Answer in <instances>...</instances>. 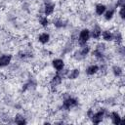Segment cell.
<instances>
[{"mask_svg":"<svg viewBox=\"0 0 125 125\" xmlns=\"http://www.w3.org/2000/svg\"><path fill=\"white\" fill-rule=\"evenodd\" d=\"M89 50H90L89 47H88V46H85V47H83V48L81 49V51L79 52V55H80L81 57H85V56L89 53Z\"/></svg>","mask_w":125,"mask_h":125,"instance_id":"16","label":"cell"},{"mask_svg":"<svg viewBox=\"0 0 125 125\" xmlns=\"http://www.w3.org/2000/svg\"><path fill=\"white\" fill-rule=\"evenodd\" d=\"M77 104V101L73 98H68L66 99L64 102H63V104H62V107L65 108V109H70L71 107H74L75 105Z\"/></svg>","mask_w":125,"mask_h":125,"instance_id":"2","label":"cell"},{"mask_svg":"<svg viewBox=\"0 0 125 125\" xmlns=\"http://www.w3.org/2000/svg\"><path fill=\"white\" fill-rule=\"evenodd\" d=\"M61 82H62V76L59 75V74H57V75L54 76V78L51 80V86H52V87H56V86H58Z\"/></svg>","mask_w":125,"mask_h":125,"instance_id":"8","label":"cell"},{"mask_svg":"<svg viewBox=\"0 0 125 125\" xmlns=\"http://www.w3.org/2000/svg\"><path fill=\"white\" fill-rule=\"evenodd\" d=\"M99 70V67H98V65H91V66H89L88 68H87V74H89V75H92V74H95L97 71Z\"/></svg>","mask_w":125,"mask_h":125,"instance_id":"11","label":"cell"},{"mask_svg":"<svg viewBox=\"0 0 125 125\" xmlns=\"http://www.w3.org/2000/svg\"><path fill=\"white\" fill-rule=\"evenodd\" d=\"M38 39H39V41H40L42 44H45V43H47V42L49 41V39H50V35H49L48 33H42V34L39 35Z\"/></svg>","mask_w":125,"mask_h":125,"instance_id":"9","label":"cell"},{"mask_svg":"<svg viewBox=\"0 0 125 125\" xmlns=\"http://www.w3.org/2000/svg\"><path fill=\"white\" fill-rule=\"evenodd\" d=\"M104 11H105V6L104 5H102V4H99V5H97L96 6V13L98 14V15H103L104 13Z\"/></svg>","mask_w":125,"mask_h":125,"instance_id":"12","label":"cell"},{"mask_svg":"<svg viewBox=\"0 0 125 125\" xmlns=\"http://www.w3.org/2000/svg\"><path fill=\"white\" fill-rule=\"evenodd\" d=\"M124 11H125V8H124V6H122V7H121V10H120V12H119L120 17H121L122 19H124V18H125V16H124Z\"/></svg>","mask_w":125,"mask_h":125,"instance_id":"22","label":"cell"},{"mask_svg":"<svg viewBox=\"0 0 125 125\" xmlns=\"http://www.w3.org/2000/svg\"><path fill=\"white\" fill-rule=\"evenodd\" d=\"M40 23H41L43 26H46V25H48V23H49V21L47 20V18H45V17H42V18H40Z\"/></svg>","mask_w":125,"mask_h":125,"instance_id":"19","label":"cell"},{"mask_svg":"<svg viewBox=\"0 0 125 125\" xmlns=\"http://www.w3.org/2000/svg\"><path fill=\"white\" fill-rule=\"evenodd\" d=\"M78 75H79V70L78 69H73L70 72V74L68 75V78L69 79H75V78L78 77Z\"/></svg>","mask_w":125,"mask_h":125,"instance_id":"14","label":"cell"},{"mask_svg":"<svg viewBox=\"0 0 125 125\" xmlns=\"http://www.w3.org/2000/svg\"><path fill=\"white\" fill-rule=\"evenodd\" d=\"M113 13H114V10L113 9H111V10H109V11H107L106 13H105V16H104V18H105V20H110L111 18H112V16H113Z\"/></svg>","mask_w":125,"mask_h":125,"instance_id":"18","label":"cell"},{"mask_svg":"<svg viewBox=\"0 0 125 125\" xmlns=\"http://www.w3.org/2000/svg\"><path fill=\"white\" fill-rule=\"evenodd\" d=\"M90 37V31L88 29H83L79 34V42L80 44H85Z\"/></svg>","mask_w":125,"mask_h":125,"instance_id":"1","label":"cell"},{"mask_svg":"<svg viewBox=\"0 0 125 125\" xmlns=\"http://www.w3.org/2000/svg\"><path fill=\"white\" fill-rule=\"evenodd\" d=\"M113 73H114V75H116V76H120L121 74H122V68L121 67H119V66H113Z\"/></svg>","mask_w":125,"mask_h":125,"instance_id":"17","label":"cell"},{"mask_svg":"<svg viewBox=\"0 0 125 125\" xmlns=\"http://www.w3.org/2000/svg\"><path fill=\"white\" fill-rule=\"evenodd\" d=\"M54 8H55V5L52 4V3H48L45 5V10H44V13L46 16H49L51 15L53 12H54Z\"/></svg>","mask_w":125,"mask_h":125,"instance_id":"6","label":"cell"},{"mask_svg":"<svg viewBox=\"0 0 125 125\" xmlns=\"http://www.w3.org/2000/svg\"><path fill=\"white\" fill-rule=\"evenodd\" d=\"M53 66H54L58 71H61V70L63 68L64 63H63L62 60L57 59V60H54V61H53Z\"/></svg>","mask_w":125,"mask_h":125,"instance_id":"5","label":"cell"},{"mask_svg":"<svg viewBox=\"0 0 125 125\" xmlns=\"http://www.w3.org/2000/svg\"><path fill=\"white\" fill-rule=\"evenodd\" d=\"M55 25H56L57 27H62V26L64 25V23H63L62 21H57L55 22Z\"/></svg>","mask_w":125,"mask_h":125,"instance_id":"20","label":"cell"},{"mask_svg":"<svg viewBox=\"0 0 125 125\" xmlns=\"http://www.w3.org/2000/svg\"><path fill=\"white\" fill-rule=\"evenodd\" d=\"M104 114V109H102V110L98 111L97 113L93 114V115H92V119H93V122H94V123H96V124L100 123V122L103 120Z\"/></svg>","mask_w":125,"mask_h":125,"instance_id":"3","label":"cell"},{"mask_svg":"<svg viewBox=\"0 0 125 125\" xmlns=\"http://www.w3.org/2000/svg\"><path fill=\"white\" fill-rule=\"evenodd\" d=\"M117 35H118V37H117V36H115V40H116L117 44H119V43H121V42H122V37H121L120 33H117Z\"/></svg>","mask_w":125,"mask_h":125,"instance_id":"21","label":"cell"},{"mask_svg":"<svg viewBox=\"0 0 125 125\" xmlns=\"http://www.w3.org/2000/svg\"><path fill=\"white\" fill-rule=\"evenodd\" d=\"M12 60V56L11 55H3L0 57V66H5L8 65L10 63Z\"/></svg>","mask_w":125,"mask_h":125,"instance_id":"4","label":"cell"},{"mask_svg":"<svg viewBox=\"0 0 125 125\" xmlns=\"http://www.w3.org/2000/svg\"><path fill=\"white\" fill-rule=\"evenodd\" d=\"M101 34H102V31H101L100 27H98V26H96V27L93 29V31H92V36H93V38H95V39H98V38L101 36Z\"/></svg>","mask_w":125,"mask_h":125,"instance_id":"10","label":"cell"},{"mask_svg":"<svg viewBox=\"0 0 125 125\" xmlns=\"http://www.w3.org/2000/svg\"><path fill=\"white\" fill-rule=\"evenodd\" d=\"M103 38L105 40V41H110L113 39V35L109 32V31H104L103 32Z\"/></svg>","mask_w":125,"mask_h":125,"instance_id":"13","label":"cell"},{"mask_svg":"<svg viewBox=\"0 0 125 125\" xmlns=\"http://www.w3.org/2000/svg\"><path fill=\"white\" fill-rule=\"evenodd\" d=\"M15 121H16V123H17V124H20V125H22V124H25V123H26V121L24 120V118H23V117H21V115H17V117H16Z\"/></svg>","mask_w":125,"mask_h":125,"instance_id":"15","label":"cell"},{"mask_svg":"<svg viewBox=\"0 0 125 125\" xmlns=\"http://www.w3.org/2000/svg\"><path fill=\"white\" fill-rule=\"evenodd\" d=\"M111 120H112V123H113V124H116V125L122 123L121 117L119 116V114H118L117 112H112V113H111Z\"/></svg>","mask_w":125,"mask_h":125,"instance_id":"7","label":"cell"},{"mask_svg":"<svg viewBox=\"0 0 125 125\" xmlns=\"http://www.w3.org/2000/svg\"><path fill=\"white\" fill-rule=\"evenodd\" d=\"M117 6H124V0H119L118 2H117V4H116Z\"/></svg>","mask_w":125,"mask_h":125,"instance_id":"23","label":"cell"}]
</instances>
